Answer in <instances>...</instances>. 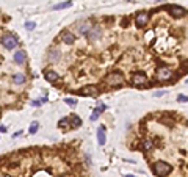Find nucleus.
<instances>
[{
    "label": "nucleus",
    "mask_w": 188,
    "mask_h": 177,
    "mask_svg": "<svg viewBox=\"0 0 188 177\" xmlns=\"http://www.w3.org/2000/svg\"><path fill=\"white\" fill-rule=\"evenodd\" d=\"M147 20H149V13H146V11H139L135 16V24L138 25V27H144V25L147 24Z\"/></svg>",
    "instance_id": "obj_7"
},
{
    "label": "nucleus",
    "mask_w": 188,
    "mask_h": 177,
    "mask_svg": "<svg viewBox=\"0 0 188 177\" xmlns=\"http://www.w3.org/2000/svg\"><path fill=\"white\" fill-rule=\"evenodd\" d=\"M154 172L158 177H164L171 172V165L164 163V162H155L154 163Z\"/></svg>",
    "instance_id": "obj_2"
},
{
    "label": "nucleus",
    "mask_w": 188,
    "mask_h": 177,
    "mask_svg": "<svg viewBox=\"0 0 188 177\" xmlns=\"http://www.w3.org/2000/svg\"><path fill=\"white\" fill-rule=\"evenodd\" d=\"M97 138H99V144L104 146L105 144V130H104V127H100L97 130Z\"/></svg>",
    "instance_id": "obj_17"
},
{
    "label": "nucleus",
    "mask_w": 188,
    "mask_h": 177,
    "mask_svg": "<svg viewBox=\"0 0 188 177\" xmlns=\"http://www.w3.org/2000/svg\"><path fill=\"white\" fill-rule=\"evenodd\" d=\"M47 58H49V61H50L52 64H55V63L60 61V58H61V50H60L58 47L50 49V50H49V54H47Z\"/></svg>",
    "instance_id": "obj_8"
},
{
    "label": "nucleus",
    "mask_w": 188,
    "mask_h": 177,
    "mask_svg": "<svg viewBox=\"0 0 188 177\" xmlns=\"http://www.w3.org/2000/svg\"><path fill=\"white\" fill-rule=\"evenodd\" d=\"M25 28H27L28 32H32V30H35V28H36V24L28 20V22H25Z\"/></svg>",
    "instance_id": "obj_22"
},
{
    "label": "nucleus",
    "mask_w": 188,
    "mask_h": 177,
    "mask_svg": "<svg viewBox=\"0 0 188 177\" xmlns=\"http://www.w3.org/2000/svg\"><path fill=\"white\" fill-rule=\"evenodd\" d=\"M0 132H6V127H3V125H0Z\"/></svg>",
    "instance_id": "obj_29"
},
{
    "label": "nucleus",
    "mask_w": 188,
    "mask_h": 177,
    "mask_svg": "<svg viewBox=\"0 0 188 177\" xmlns=\"http://www.w3.org/2000/svg\"><path fill=\"white\" fill-rule=\"evenodd\" d=\"M166 10H168L173 16H176V17H180V16H183V13H185V10H183V8L176 6V5H169V6H166Z\"/></svg>",
    "instance_id": "obj_11"
},
{
    "label": "nucleus",
    "mask_w": 188,
    "mask_h": 177,
    "mask_svg": "<svg viewBox=\"0 0 188 177\" xmlns=\"http://www.w3.org/2000/svg\"><path fill=\"white\" fill-rule=\"evenodd\" d=\"M72 6V2L67 0V2H63V3H58V5H53V10H64V8H69Z\"/></svg>",
    "instance_id": "obj_19"
},
{
    "label": "nucleus",
    "mask_w": 188,
    "mask_h": 177,
    "mask_svg": "<svg viewBox=\"0 0 188 177\" xmlns=\"http://www.w3.org/2000/svg\"><path fill=\"white\" fill-rule=\"evenodd\" d=\"M155 2H157V3H160V2H163V0H155Z\"/></svg>",
    "instance_id": "obj_31"
},
{
    "label": "nucleus",
    "mask_w": 188,
    "mask_h": 177,
    "mask_svg": "<svg viewBox=\"0 0 188 177\" xmlns=\"http://www.w3.org/2000/svg\"><path fill=\"white\" fill-rule=\"evenodd\" d=\"M104 110H105V105H102V104H99V107H97L96 110H94V113L91 114V118H89V119H91V121H96V119L99 118V114H100V113H102Z\"/></svg>",
    "instance_id": "obj_14"
},
{
    "label": "nucleus",
    "mask_w": 188,
    "mask_h": 177,
    "mask_svg": "<svg viewBox=\"0 0 188 177\" xmlns=\"http://www.w3.org/2000/svg\"><path fill=\"white\" fill-rule=\"evenodd\" d=\"M91 27H92V25H91L89 22H83V24L80 25V27H79V32H80L82 35H86V33L91 30Z\"/></svg>",
    "instance_id": "obj_16"
},
{
    "label": "nucleus",
    "mask_w": 188,
    "mask_h": 177,
    "mask_svg": "<svg viewBox=\"0 0 188 177\" xmlns=\"http://www.w3.org/2000/svg\"><path fill=\"white\" fill-rule=\"evenodd\" d=\"M70 122H72V125H74V127H80V125H82V119L77 116V114H70Z\"/></svg>",
    "instance_id": "obj_18"
},
{
    "label": "nucleus",
    "mask_w": 188,
    "mask_h": 177,
    "mask_svg": "<svg viewBox=\"0 0 188 177\" xmlns=\"http://www.w3.org/2000/svg\"><path fill=\"white\" fill-rule=\"evenodd\" d=\"M44 79H45L47 82L53 83V82L58 80V74H57L55 71H45V72H44Z\"/></svg>",
    "instance_id": "obj_13"
},
{
    "label": "nucleus",
    "mask_w": 188,
    "mask_h": 177,
    "mask_svg": "<svg viewBox=\"0 0 188 177\" xmlns=\"http://www.w3.org/2000/svg\"><path fill=\"white\" fill-rule=\"evenodd\" d=\"M146 82H147V75L144 72H135L132 75V85H135V86L144 85Z\"/></svg>",
    "instance_id": "obj_5"
},
{
    "label": "nucleus",
    "mask_w": 188,
    "mask_h": 177,
    "mask_svg": "<svg viewBox=\"0 0 188 177\" xmlns=\"http://www.w3.org/2000/svg\"><path fill=\"white\" fill-rule=\"evenodd\" d=\"M25 60H27V55H25L24 50H17V52L14 54V63L16 64H24Z\"/></svg>",
    "instance_id": "obj_12"
},
{
    "label": "nucleus",
    "mask_w": 188,
    "mask_h": 177,
    "mask_svg": "<svg viewBox=\"0 0 188 177\" xmlns=\"http://www.w3.org/2000/svg\"><path fill=\"white\" fill-rule=\"evenodd\" d=\"M77 94H80V96H89V97H96V96H99V89H97L96 86H85V88L79 89Z\"/></svg>",
    "instance_id": "obj_6"
},
{
    "label": "nucleus",
    "mask_w": 188,
    "mask_h": 177,
    "mask_svg": "<svg viewBox=\"0 0 188 177\" xmlns=\"http://www.w3.org/2000/svg\"><path fill=\"white\" fill-rule=\"evenodd\" d=\"M39 105H42V102H41V99L32 100V107H39Z\"/></svg>",
    "instance_id": "obj_25"
},
{
    "label": "nucleus",
    "mask_w": 188,
    "mask_h": 177,
    "mask_svg": "<svg viewBox=\"0 0 188 177\" xmlns=\"http://www.w3.org/2000/svg\"><path fill=\"white\" fill-rule=\"evenodd\" d=\"M64 102H66L67 105H70V107H75V105H77V100L72 99V97H66V99H64Z\"/></svg>",
    "instance_id": "obj_21"
},
{
    "label": "nucleus",
    "mask_w": 188,
    "mask_h": 177,
    "mask_svg": "<svg viewBox=\"0 0 188 177\" xmlns=\"http://www.w3.org/2000/svg\"><path fill=\"white\" fill-rule=\"evenodd\" d=\"M177 100H179V102H188V96H183V94H180V96L177 97Z\"/></svg>",
    "instance_id": "obj_26"
},
{
    "label": "nucleus",
    "mask_w": 188,
    "mask_h": 177,
    "mask_svg": "<svg viewBox=\"0 0 188 177\" xmlns=\"http://www.w3.org/2000/svg\"><path fill=\"white\" fill-rule=\"evenodd\" d=\"M22 135V132L19 130V132H16V133H13V138H17V136H20Z\"/></svg>",
    "instance_id": "obj_28"
},
{
    "label": "nucleus",
    "mask_w": 188,
    "mask_h": 177,
    "mask_svg": "<svg viewBox=\"0 0 188 177\" xmlns=\"http://www.w3.org/2000/svg\"><path fill=\"white\" fill-rule=\"evenodd\" d=\"M86 36L89 38V41H97L102 36V28L97 27V25H94V27H91V30L86 33Z\"/></svg>",
    "instance_id": "obj_9"
},
{
    "label": "nucleus",
    "mask_w": 188,
    "mask_h": 177,
    "mask_svg": "<svg viewBox=\"0 0 188 177\" xmlns=\"http://www.w3.org/2000/svg\"><path fill=\"white\" fill-rule=\"evenodd\" d=\"M126 177H135V175H132V174H127V175H126Z\"/></svg>",
    "instance_id": "obj_30"
},
{
    "label": "nucleus",
    "mask_w": 188,
    "mask_h": 177,
    "mask_svg": "<svg viewBox=\"0 0 188 177\" xmlns=\"http://www.w3.org/2000/svg\"><path fill=\"white\" fill-rule=\"evenodd\" d=\"M0 42H2V45H3L6 50L16 49V47H17V44H19V41H17L16 35H13V33H5L2 38H0Z\"/></svg>",
    "instance_id": "obj_1"
},
{
    "label": "nucleus",
    "mask_w": 188,
    "mask_h": 177,
    "mask_svg": "<svg viewBox=\"0 0 188 177\" xmlns=\"http://www.w3.org/2000/svg\"><path fill=\"white\" fill-rule=\"evenodd\" d=\"M151 147H152V143H151V141H144V143H143V149H144V150H149Z\"/></svg>",
    "instance_id": "obj_23"
},
{
    "label": "nucleus",
    "mask_w": 188,
    "mask_h": 177,
    "mask_svg": "<svg viewBox=\"0 0 188 177\" xmlns=\"http://www.w3.org/2000/svg\"><path fill=\"white\" fill-rule=\"evenodd\" d=\"M171 79H173V71H171L169 67L160 66V67L157 69V80H160V82H168V80H171Z\"/></svg>",
    "instance_id": "obj_4"
},
{
    "label": "nucleus",
    "mask_w": 188,
    "mask_h": 177,
    "mask_svg": "<svg viewBox=\"0 0 188 177\" xmlns=\"http://www.w3.org/2000/svg\"><path fill=\"white\" fill-rule=\"evenodd\" d=\"M161 96H164V91H155L154 93V97H161Z\"/></svg>",
    "instance_id": "obj_27"
},
{
    "label": "nucleus",
    "mask_w": 188,
    "mask_h": 177,
    "mask_svg": "<svg viewBox=\"0 0 188 177\" xmlns=\"http://www.w3.org/2000/svg\"><path fill=\"white\" fill-rule=\"evenodd\" d=\"M107 85L108 86H111V88H114V86H119V85H122L124 83V75L121 74V72H111L108 77H107Z\"/></svg>",
    "instance_id": "obj_3"
},
{
    "label": "nucleus",
    "mask_w": 188,
    "mask_h": 177,
    "mask_svg": "<svg viewBox=\"0 0 188 177\" xmlns=\"http://www.w3.org/2000/svg\"><path fill=\"white\" fill-rule=\"evenodd\" d=\"M61 41L64 42V44H74L75 42V36H74V33H70V32H63L61 33Z\"/></svg>",
    "instance_id": "obj_10"
},
{
    "label": "nucleus",
    "mask_w": 188,
    "mask_h": 177,
    "mask_svg": "<svg viewBox=\"0 0 188 177\" xmlns=\"http://www.w3.org/2000/svg\"><path fill=\"white\" fill-rule=\"evenodd\" d=\"M127 2H130V0H127Z\"/></svg>",
    "instance_id": "obj_32"
},
{
    "label": "nucleus",
    "mask_w": 188,
    "mask_h": 177,
    "mask_svg": "<svg viewBox=\"0 0 188 177\" xmlns=\"http://www.w3.org/2000/svg\"><path fill=\"white\" fill-rule=\"evenodd\" d=\"M38 129H39V122H36V121H33V122H32V125H30V129H28V132H30V135H35V133L38 132Z\"/></svg>",
    "instance_id": "obj_20"
},
{
    "label": "nucleus",
    "mask_w": 188,
    "mask_h": 177,
    "mask_svg": "<svg viewBox=\"0 0 188 177\" xmlns=\"http://www.w3.org/2000/svg\"><path fill=\"white\" fill-rule=\"evenodd\" d=\"M67 122H69V118H64V119H61V121L58 122V125H60V127H66Z\"/></svg>",
    "instance_id": "obj_24"
},
{
    "label": "nucleus",
    "mask_w": 188,
    "mask_h": 177,
    "mask_svg": "<svg viewBox=\"0 0 188 177\" xmlns=\"http://www.w3.org/2000/svg\"><path fill=\"white\" fill-rule=\"evenodd\" d=\"M13 82H14L16 85L25 83V75H24V74H14V75H13Z\"/></svg>",
    "instance_id": "obj_15"
}]
</instances>
